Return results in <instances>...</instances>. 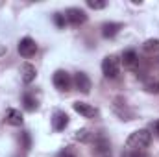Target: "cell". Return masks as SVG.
<instances>
[{
    "label": "cell",
    "mask_w": 159,
    "mask_h": 157,
    "mask_svg": "<svg viewBox=\"0 0 159 157\" xmlns=\"http://www.w3.org/2000/svg\"><path fill=\"white\" fill-rule=\"evenodd\" d=\"M152 142V135L148 129H137L133 131L128 141H126V148H129L131 152H137V150H144L148 148V144Z\"/></svg>",
    "instance_id": "obj_1"
},
{
    "label": "cell",
    "mask_w": 159,
    "mask_h": 157,
    "mask_svg": "<svg viewBox=\"0 0 159 157\" xmlns=\"http://www.w3.org/2000/svg\"><path fill=\"white\" fill-rule=\"evenodd\" d=\"M102 72H104L106 78L115 79L120 72V59L117 56H107V57H104V61H102Z\"/></svg>",
    "instance_id": "obj_2"
},
{
    "label": "cell",
    "mask_w": 159,
    "mask_h": 157,
    "mask_svg": "<svg viewBox=\"0 0 159 157\" xmlns=\"http://www.w3.org/2000/svg\"><path fill=\"white\" fill-rule=\"evenodd\" d=\"M65 20L70 26H80V24H83L87 20V13L83 9H80V7H69L65 11Z\"/></svg>",
    "instance_id": "obj_3"
},
{
    "label": "cell",
    "mask_w": 159,
    "mask_h": 157,
    "mask_svg": "<svg viewBox=\"0 0 159 157\" xmlns=\"http://www.w3.org/2000/svg\"><path fill=\"white\" fill-rule=\"evenodd\" d=\"M52 81H54V87H56L57 91H61V92L69 91V89H70V83H72V79H70V76H69V72H65V70H56Z\"/></svg>",
    "instance_id": "obj_4"
},
{
    "label": "cell",
    "mask_w": 159,
    "mask_h": 157,
    "mask_svg": "<svg viewBox=\"0 0 159 157\" xmlns=\"http://www.w3.org/2000/svg\"><path fill=\"white\" fill-rule=\"evenodd\" d=\"M35 52H37V44L32 37H24L19 41V54L22 57H34Z\"/></svg>",
    "instance_id": "obj_5"
},
{
    "label": "cell",
    "mask_w": 159,
    "mask_h": 157,
    "mask_svg": "<svg viewBox=\"0 0 159 157\" xmlns=\"http://www.w3.org/2000/svg\"><path fill=\"white\" fill-rule=\"evenodd\" d=\"M72 107H74V111H76L78 115H81L83 118H96V117H98V109H96V107H93L91 104L76 102Z\"/></svg>",
    "instance_id": "obj_6"
},
{
    "label": "cell",
    "mask_w": 159,
    "mask_h": 157,
    "mask_svg": "<svg viewBox=\"0 0 159 157\" xmlns=\"http://www.w3.org/2000/svg\"><path fill=\"white\" fill-rule=\"evenodd\" d=\"M74 87L78 89L81 94H89L91 92V79L85 72H76L74 76Z\"/></svg>",
    "instance_id": "obj_7"
},
{
    "label": "cell",
    "mask_w": 159,
    "mask_h": 157,
    "mask_svg": "<svg viewBox=\"0 0 159 157\" xmlns=\"http://www.w3.org/2000/svg\"><path fill=\"white\" fill-rule=\"evenodd\" d=\"M67 124H69V115L65 111H56L52 115V128L56 131H63L67 128Z\"/></svg>",
    "instance_id": "obj_8"
},
{
    "label": "cell",
    "mask_w": 159,
    "mask_h": 157,
    "mask_svg": "<svg viewBox=\"0 0 159 157\" xmlns=\"http://www.w3.org/2000/svg\"><path fill=\"white\" fill-rule=\"evenodd\" d=\"M20 76H22V81H24V83H32V81L35 79V76H37V70H35L34 65L24 63V65L20 67Z\"/></svg>",
    "instance_id": "obj_9"
},
{
    "label": "cell",
    "mask_w": 159,
    "mask_h": 157,
    "mask_svg": "<svg viewBox=\"0 0 159 157\" xmlns=\"http://www.w3.org/2000/svg\"><path fill=\"white\" fill-rule=\"evenodd\" d=\"M120 28H122V24H119V22H106L102 26V35L106 39H111V37H115L120 32Z\"/></svg>",
    "instance_id": "obj_10"
},
{
    "label": "cell",
    "mask_w": 159,
    "mask_h": 157,
    "mask_svg": "<svg viewBox=\"0 0 159 157\" xmlns=\"http://www.w3.org/2000/svg\"><path fill=\"white\" fill-rule=\"evenodd\" d=\"M94 154L96 155H106V154H109V141L107 139H104V137H94Z\"/></svg>",
    "instance_id": "obj_11"
},
{
    "label": "cell",
    "mask_w": 159,
    "mask_h": 157,
    "mask_svg": "<svg viewBox=\"0 0 159 157\" xmlns=\"http://www.w3.org/2000/svg\"><path fill=\"white\" fill-rule=\"evenodd\" d=\"M6 122L11 124V126H20L22 124V113L19 109H7L6 111Z\"/></svg>",
    "instance_id": "obj_12"
},
{
    "label": "cell",
    "mask_w": 159,
    "mask_h": 157,
    "mask_svg": "<svg viewBox=\"0 0 159 157\" xmlns=\"http://www.w3.org/2000/svg\"><path fill=\"white\" fill-rule=\"evenodd\" d=\"M122 63L124 67H135L139 63V57H137V52L135 50H126L122 54Z\"/></svg>",
    "instance_id": "obj_13"
},
{
    "label": "cell",
    "mask_w": 159,
    "mask_h": 157,
    "mask_svg": "<svg viewBox=\"0 0 159 157\" xmlns=\"http://www.w3.org/2000/svg\"><path fill=\"white\" fill-rule=\"evenodd\" d=\"M22 104L28 111H35L37 109V98L34 96V92H24L22 96Z\"/></svg>",
    "instance_id": "obj_14"
},
{
    "label": "cell",
    "mask_w": 159,
    "mask_h": 157,
    "mask_svg": "<svg viewBox=\"0 0 159 157\" xmlns=\"http://www.w3.org/2000/svg\"><path fill=\"white\" fill-rule=\"evenodd\" d=\"M74 139L80 142H91V141H94V133H91L89 129H78Z\"/></svg>",
    "instance_id": "obj_15"
},
{
    "label": "cell",
    "mask_w": 159,
    "mask_h": 157,
    "mask_svg": "<svg viewBox=\"0 0 159 157\" xmlns=\"http://www.w3.org/2000/svg\"><path fill=\"white\" fill-rule=\"evenodd\" d=\"M143 50L146 52V54H156V52H159V39H148L144 44H143Z\"/></svg>",
    "instance_id": "obj_16"
},
{
    "label": "cell",
    "mask_w": 159,
    "mask_h": 157,
    "mask_svg": "<svg viewBox=\"0 0 159 157\" xmlns=\"http://www.w3.org/2000/svg\"><path fill=\"white\" fill-rule=\"evenodd\" d=\"M144 89H146L148 92L159 94V81L157 79H144Z\"/></svg>",
    "instance_id": "obj_17"
},
{
    "label": "cell",
    "mask_w": 159,
    "mask_h": 157,
    "mask_svg": "<svg viewBox=\"0 0 159 157\" xmlns=\"http://www.w3.org/2000/svg\"><path fill=\"white\" fill-rule=\"evenodd\" d=\"M87 6L91 9H104L107 6V2H104V0H87Z\"/></svg>",
    "instance_id": "obj_18"
},
{
    "label": "cell",
    "mask_w": 159,
    "mask_h": 157,
    "mask_svg": "<svg viewBox=\"0 0 159 157\" xmlns=\"http://www.w3.org/2000/svg\"><path fill=\"white\" fill-rule=\"evenodd\" d=\"M54 22H56V26H57V28H65V24H67V20H65V15H59V13H56V15H54Z\"/></svg>",
    "instance_id": "obj_19"
},
{
    "label": "cell",
    "mask_w": 159,
    "mask_h": 157,
    "mask_svg": "<svg viewBox=\"0 0 159 157\" xmlns=\"http://www.w3.org/2000/svg\"><path fill=\"white\" fill-rule=\"evenodd\" d=\"M57 157H76V154H74L70 148H65L63 152H59V155H57Z\"/></svg>",
    "instance_id": "obj_20"
},
{
    "label": "cell",
    "mask_w": 159,
    "mask_h": 157,
    "mask_svg": "<svg viewBox=\"0 0 159 157\" xmlns=\"http://www.w3.org/2000/svg\"><path fill=\"white\" fill-rule=\"evenodd\" d=\"M22 141H24V148L28 150V148H30V135H28V131L22 133Z\"/></svg>",
    "instance_id": "obj_21"
},
{
    "label": "cell",
    "mask_w": 159,
    "mask_h": 157,
    "mask_svg": "<svg viewBox=\"0 0 159 157\" xmlns=\"http://www.w3.org/2000/svg\"><path fill=\"white\" fill-rule=\"evenodd\" d=\"M131 157H150L144 150H137V152H131Z\"/></svg>",
    "instance_id": "obj_22"
},
{
    "label": "cell",
    "mask_w": 159,
    "mask_h": 157,
    "mask_svg": "<svg viewBox=\"0 0 159 157\" xmlns=\"http://www.w3.org/2000/svg\"><path fill=\"white\" fill-rule=\"evenodd\" d=\"M4 54H6V46H2V44H0V56H4Z\"/></svg>",
    "instance_id": "obj_23"
},
{
    "label": "cell",
    "mask_w": 159,
    "mask_h": 157,
    "mask_svg": "<svg viewBox=\"0 0 159 157\" xmlns=\"http://www.w3.org/2000/svg\"><path fill=\"white\" fill-rule=\"evenodd\" d=\"M156 131H157V135H159V120L156 122Z\"/></svg>",
    "instance_id": "obj_24"
}]
</instances>
